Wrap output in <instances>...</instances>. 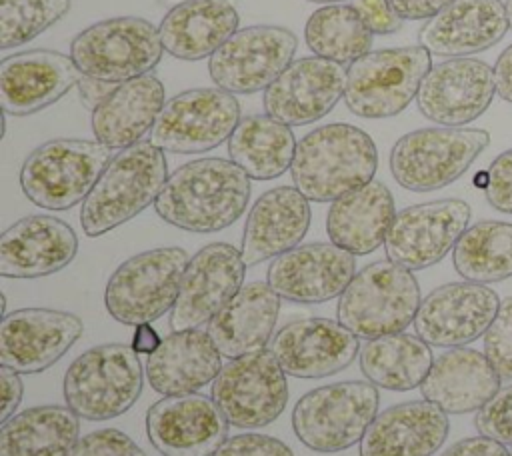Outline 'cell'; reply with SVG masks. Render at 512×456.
Wrapping results in <instances>:
<instances>
[{
    "label": "cell",
    "instance_id": "6da1fadb",
    "mask_svg": "<svg viewBox=\"0 0 512 456\" xmlns=\"http://www.w3.org/2000/svg\"><path fill=\"white\" fill-rule=\"evenodd\" d=\"M250 180L228 158H198L168 176L154 210L166 224L180 230L220 232L244 214L252 190Z\"/></svg>",
    "mask_w": 512,
    "mask_h": 456
},
{
    "label": "cell",
    "instance_id": "7a4b0ae2",
    "mask_svg": "<svg viewBox=\"0 0 512 456\" xmlns=\"http://www.w3.org/2000/svg\"><path fill=\"white\" fill-rule=\"evenodd\" d=\"M376 168L378 150L368 132L332 122L298 140L290 176L310 202H334L372 182Z\"/></svg>",
    "mask_w": 512,
    "mask_h": 456
},
{
    "label": "cell",
    "instance_id": "3957f363",
    "mask_svg": "<svg viewBox=\"0 0 512 456\" xmlns=\"http://www.w3.org/2000/svg\"><path fill=\"white\" fill-rule=\"evenodd\" d=\"M164 150L150 140L120 150L80 208V224L86 236H102L156 202L168 180Z\"/></svg>",
    "mask_w": 512,
    "mask_h": 456
},
{
    "label": "cell",
    "instance_id": "277c9868",
    "mask_svg": "<svg viewBox=\"0 0 512 456\" xmlns=\"http://www.w3.org/2000/svg\"><path fill=\"white\" fill-rule=\"evenodd\" d=\"M420 286L412 270L376 260L356 272L338 300V322L352 334L372 340L404 332L420 308Z\"/></svg>",
    "mask_w": 512,
    "mask_h": 456
},
{
    "label": "cell",
    "instance_id": "5b68a950",
    "mask_svg": "<svg viewBox=\"0 0 512 456\" xmlns=\"http://www.w3.org/2000/svg\"><path fill=\"white\" fill-rule=\"evenodd\" d=\"M112 158V148L98 140L54 138L26 156L20 188L44 210H68L86 200Z\"/></svg>",
    "mask_w": 512,
    "mask_h": 456
},
{
    "label": "cell",
    "instance_id": "8992f818",
    "mask_svg": "<svg viewBox=\"0 0 512 456\" xmlns=\"http://www.w3.org/2000/svg\"><path fill=\"white\" fill-rule=\"evenodd\" d=\"M144 386L138 352L130 344H98L68 366L62 392L84 420H110L128 412Z\"/></svg>",
    "mask_w": 512,
    "mask_h": 456
},
{
    "label": "cell",
    "instance_id": "52a82bcc",
    "mask_svg": "<svg viewBox=\"0 0 512 456\" xmlns=\"http://www.w3.org/2000/svg\"><path fill=\"white\" fill-rule=\"evenodd\" d=\"M378 386L344 380L306 392L292 410V430L310 450L332 454L362 440L378 414Z\"/></svg>",
    "mask_w": 512,
    "mask_h": 456
},
{
    "label": "cell",
    "instance_id": "ba28073f",
    "mask_svg": "<svg viewBox=\"0 0 512 456\" xmlns=\"http://www.w3.org/2000/svg\"><path fill=\"white\" fill-rule=\"evenodd\" d=\"M190 256L184 248H152L124 260L108 278L104 304L126 326L150 324L176 304Z\"/></svg>",
    "mask_w": 512,
    "mask_h": 456
},
{
    "label": "cell",
    "instance_id": "9c48e42d",
    "mask_svg": "<svg viewBox=\"0 0 512 456\" xmlns=\"http://www.w3.org/2000/svg\"><path fill=\"white\" fill-rule=\"evenodd\" d=\"M488 144L490 134L480 128H418L392 146L390 172L410 192L440 190L456 182Z\"/></svg>",
    "mask_w": 512,
    "mask_h": 456
},
{
    "label": "cell",
    "instance_id": "30bf717a",
    "mask_svg": "<svg viewBox=\"0 0 512 456\" xmlns=\"http://www.w3.org/2000/svg\"><path fill=\"white\" fill-rule=\"evenodd\" d=\"M430 68L432 54L420 44L370 50L346 68V108L372 120L396 116L416 98Z\"/></svg>",
    "mask_w": 512,
    "mask_h": 456
},
{
    "label": "cell",
    "instance_id": "8fae6325",
    "mask_svg": "<svg viewBox=\"0 0 512 456\" xmlns=\"http://www.w3.org/2000/svg\"><path fill=\"white\" fill-rule=\"evenodd\" d=\"M164 46L158 28L140 16H114L80 30L70 42V58L84 76L122 84L150 74Z\"/></svg>",
    "mask_w": 512,
    "mask_h": 456
},
{
    "label": "cell",
    "instance_id": "7c38bea8",
    "mask_svg": "<svg viewBox=\"0 0 512 456\" xmlns=\"http://www.w3.org/2000/svg\"><path fill=\"white\" fill-rule=\"evenodd\" d=\"M288 380L272 350L228 360L212 382V400L236 428L272 424L288 404Z\"/></svg>",
    "mask_w": 512,
    "mask_h": 456
},
{
    "label": "cell",
    "instance_id": "4fadbf2b",
    "mask_svg": "<svg viewBox=\"0 0 512 456\" xmlns=\"http://www.w3.org/2000/svg\"><path fill=\"white\" fill-rule=\"evenodd\" d=\"M240 120L234 94L222 88H192L166 100L150 142L172 154H200L230 140Z\"/></svg>",
    "mask_w": 512,
    "mask_h": 456
},
{
    "label": "cell",
    "instance_id": "5bb4252c",
    "mask_svg": "<svg viewBox=\"0 0 512 456\" xmlns=\"http://www.w3.org/2000/svg\"><path fill=\"white\" fill-rule=\"evenodd\" d=\"M296 48V34L284 26H246L208 58V74L230 94L262 92L290 66Z\"/></svg>",
    "mask_w": 512,
    "mask_h": 456
},
{
    "label": "cell",
    "instance_id": "9a60e30c",
    "mask_svg": "<svg viewBox=\"0 0 512 456\" xmlns=\"http://www.w3.org/2000/svg\"><path fill=\"white\" fill-rule=\"evenodd\" d=\"M470 216L468 202L460 198L422 202L396 212L384 240L388 260L408 270L438 264L454 250L468 228Z\"/></svg>",
    "mask_w": 512,
    "mask_h": 456
},
{
    "label": "cell",
    "instance_id": "2e32d148",
    "mask_svg": "<svg viewBox=\"0 0 512 456\" xmlns=\"http://www.w3.org/2000/svg\"><path fill=\"white\" fill-rule=\"evenodd\" d=\"M496 94L494 68L474 56L434 64L416 94L424 118L440 126H466L480 118Z\"/></svg>",
    "mask_w": 512,
    "mask_h": 456
},
{
    "label": "cell",
    "instance_id": "e0dca14e",
    "mask_svg": "<svg viewBox=\"0 0 512 456\" xmlns=\"http://www.w3.org/2000/svg\"><path fill=\"white\" fill-rule=\"evenodd\" d=\"M488 284L470 280L434 288L420 302L414 318L416 336L438 348H460L484 336L500 308Z\"/></svg>",
    "mask_w": 512,
    "mask_h": 456
},
{
    "label": "cell",
    "instance_id": "ac0fdd59",
    "mask_svg": "<svg viewBox=\"0 0 512 456\" xmlns=\"http://www.w3.org/2000/svg\"><path fill=\"white\" fill-rule=\"evenodd\" d=\"M246 262L228 242L200 248L188 262L180 292L170 310L172 332L208 324L244 286Z\"/></svg>",
    "mask_w": 512,
    "mask_h": 456
},
{
    "label": "cell",
    "instance_id": "d6986e66",
    "mask_svg": "<svg viewBox=\"0 0 512 456\" xmlns=\"http://www.w3.org/2000/svg\"><path fill=\"white\" fill-rule=\"evenodd\" d=\"M82 318L52 308H20L0 322V364L38 374L56 364L82 336Z\"/></svg>",
    "mask_w": 512,
    "mask_h": 456
},
{
    "label": "cell",
    "instance_id": "ffe728a7",
    "mask_svg": "<svg viewBox=\"0 0 512 456\" xmlns=\"http://www.w3.org/2000/svg\"><path fill=\"white\" fill-rule=\"evenodd\" d=\"M230 422L204 394L164 396L146 412V434L164 456H214Z\"/></svg>",
    "mask_w": 512,
    "mask_h": 456
},
{
    "label": "cell",
    "instance_id": "44dd1931",
    "mask_svg": "<svg viewBox=\"0 0 512 456\" xmlns=\"http://www.w3.org/2000/svg\"><path fill=\"white\" fill-rule=\"evenodd\" d=\"M356 276V258L334 242H310L276 256L266 272L272 290L290 302L320 304L342 296Z\"/></svg>",
    "mask_w": 512,
    "mask_h": 456
},
{
    "label": "cell",
    "instance_id": "7402d4cb",
    "mask_svg": "<svg viewBox=\"0 0 512 456\" xmlns=\"http://www.w3.org/2000/svg\"><path fill=\"white\" fill-rule=\"evenodd\" d=\"M346 68L320 56H302L264 90V110L288 126L324 118L344 98Z\"/></svg>",
    "mask_w": 512,
    "mask_h": 456
},
{
    "label": "cell",
    "instance_id": "603a6c76",
    "mask_svg": "<svg viewBox=\"0 0 512 456\" xmlns=\"http://www.w3.org/2000/svg\"><path fill=\"white\" fill-rule=\"evenodd\" d=\"M270 350L288 376L322 378L348 368L360 352V342L340 322L312 316L284 324Z\"/></svg>",
    "mask_w": 512,
    "mask_h": 456
},
{
    "label": "cell",
    "instance_id": "cb8c5ba5",
    "mask_svg": "<svg viewBox=\"0 0 512 456\" xmlns=\"http://www.w3.org/2000/svg\"><path fill=\"white\" fill-rule=\"evenodd\" d=\"M82 78L70 56L26 50L0 62V104L8 116H30L58 102Z\"/></svg>",
    "mask_w": 512,
    "mask_h": 456
},
{
    "label": "cell",
    "instance_id": "d4e9b609",
    "mask_svg": "<svg viewBox=\"0 0 512 456\" xmlns=\"http://www.w3.org/2000/svg\"><path fill=\"white\" fill-rule=\"evenodd\" d=\"M78 252L74 228L48 214L16 220L0 236V276L42 278L64 270Z\"/></svg>",
    "mask_w": 512,
    "mask_h": 456
},
{
    "label": "cell",
    "instance_id": "484cf974",
    "mask_svg": "<svg viewBox=\"0 0 512 456\" xmlns=\"http://www.w3.org/2000/svg\"><path fill=\"white\" fill-rule=\"evenodd\" d=\"M510 30L502 0H452L424 22L418 44L434 56L460 58L484 52Z\"/></svg>",
    "mask_w": 512,
    "mask_h": 456
},
{
    "label": "cell",
    "instance_id": "4316f807",
    "mask_svg": "<svg viewBox=\"0 0 512 456\" xmlns=\"http://www.w3.org/2000/svg\"><path fill=\"white\" fill-rule=\"evenodd\" d=\"M310 200L296 186H276L256 198L242 234V258L256 266L296 248L310 228Z\"/></svg>",
    "mask_w": 512,
    "mask_h": 456
},
{
    "label": "cell",
    "instance_id": "83f0119b",
    "mask_svg": "<svg viewBox=\"0 0 512 456\" xmlns=\"http://www.w3.org/2000/svg\"><path fill=\"white\" fill-rule=\"evenodd\" d=\"M450 432L448 414L428 400H408L376 414L360 456H432Z\"/></svg>",
    "mask_w": 512,
    "mask_h": 456
},
{
    "label": "cell",
    "instance_id": "f1b7e54d",
    "mask_svg": "<svg viewBox=\"0 0 512 456\" xmlns=\"http://www.w3.org/2000/svg\"><path fill=\"white\" fill-rule=\"evenodd\" d=\"M500 384L502 378L484 352L460 346L434 358L420 392L446 414H466L478 412L500 390Z\"/></svg>",
    "mask_w": 512,
    "mask_h": 456
},
{
    "label": "cell",
    "instance_id": "f546056e",
    "mask_svg": "<svg viewBox=\"0 0 512 456\" xmlns=\"http://www.w3.org/2000/svg\"><path fill=\"white\" fill-rule=\"evenodd\" d=\"M222 370V354L210 334L200 328L178 330L162 338L156 352L146 356V380L164 396L192 394Z\"/></svg>",
    "mask_w": 512,
    "mask_h": 456
},
{
    "label": "cell",
    "instance_id": "4dcf8cb0",
    "mask_svg": "<svg viewBox=\"0 0 512 456\" xmlns=\"http://www.w3.org/2000/svg\"><path fill=\"white\" fill-rule=\"evenodd\" d=\"M164 104V84L156 74L122 82L92 112L94 138L112 150L134 146L152 132Z\"/></svg>",
    "mask_w": 512,
    "mask_h": 456
},
{
    "label": "cell",
    "instance_id": "1f68e13d",
    "mask_svg": "<svg viewBox=\"0 0 512 456\" xmlns=\"http://www.w3.org/2000/svg\"><path fill=\"white\" fill-rule=\"evenodd\" d=\"M280 314V296L268 282H248L208 322L218 352L232 360L264 350Z\"/></svg>",
    "mask_w": 512,
    "mask_h": 456
},
{
    "label": "cell",
    "instance_id": "d6a6232c",
    "mask_svg": "<svg viewBox=\"0 0 512 456\" xmlns=\"http://www.w3.org/2000/svg\"><path fill=\"white\" fill-rule=\"evenodd\" d=\"M240 16L228 0H182L162 18L164 52L178 60L210 58L236 30Z\"/></svg>",
    "mask_w": 512,
    "mask_h": 456
},
{
    "label": "cell",
    "instance_id": "836d02e7",
    "mask_svg": "<svg viewBox=\"0 0 512 456\" xmlns=\"http://www.w3.org/2000/svg\"><path fill=\"white\" fill-rule=\"evenodd\" d=\"M394 216L396 206L390 188L372 180L330 204L326 232L336 246L364 256L384 244Z\"/></svg>",
    "mask_w": 512,
    "mask_h": 456
},
{
    "label": "cell",
    "instance_id": "e575fe53",
    "mask_svg": "<svg viewBox=\"0 0 512 456\" xmlns=\"http://www.w3.org/2000/svg\"><path fill=\"white\" fill-rule=\"evenodd\" d=\"M80 416L48 404L16 412L2 422L0 456H70L80 440Z\"/></svg>",
    "mask_w": 512,
    "mask_h": 456
},
{
    "label": "cell",
    "instance_id": "d590c367",
    "mask_svg": "<svg viewBox=\"0 0 512 456\" xmlns=\"http://www.w3.org/2000/svg\"><path fill=\"white\" fill-rule=\"evenodd\" d=\"M432 362L430 344L406 332L366 340L358 352V364L366 380L392 392H406L420 386Z\"/></svg>",
    "mask_w": 512,
    "mask_h": 456
},
{
    "label": "cell",
    "instance_id": "8d00e7d4",
    "mask_svg": "<svg viewBox=\"0 0 512 456\" xmlns=\"http://www.w3.org/2000/svg\"><path fill=\"white\" fill-rule=\"evenodd\" d=\"M296 144L288 124L270 114H250L232 132L228 156L252 180H272L292 166Z\"/></svg>",
    "mask_w": 512,
    "mask_h": 456
},
{
    "label": "cell",
    "instance_id": "74e56055",
    "mask_svg": "<svg viewBox=\"0 0 512 456\" xmlns=\"http://www.w3.org/2000/svg\"><path fill=\"white\" fill-rule=\"evenodd\" d=\"M454 270L470 282L492 284L512 276V224L480 220L466 228L452 250Z\"/></svg>",
    "mask_w": 512,
    "mask_h": 456
},
{
    "label": "cell",
    "instance_id": "f35d334b",
    "mask_svg": "<svg viewBox=\"0 0 512 456\" xmlns=\"http://www.w3.org/2000/svg\"><path fill=\"white\" fill-rule=\"evenodd\" d=\"M372 30L354 4H326L310 14L304 26V40L314 56L352 64L370 52Z\"/></svg>",
    "mask_w": 512,
    "mask_h": 456
},
{
    "label": "cell",
    "instance_id": "ab89813d",
    "mask_svg": "<svg viewBox=\"0 0 512 456\" xmlns=\"http://www.w3.org/2000/svg\"><path fill=\"white\" fill-rule=\"evenodd\" d=\"M72 0H0V48L28 44L62 20Z\"/></svg>",
    "mask_w": 512,
    "mask_h": 456
},
{
    "label": "cell",
    "instance_id": "60d3db41",
    "mask_svg": "<svg viewBox=\"0 0 512 456\" xmlns=\"http://www.w3.org/2000/svg\"><path fill=\"white\" fill-rule=\"evenodd\" d=\"M484 354L502 380H512V296L500 302L496 318L484 334Z\"/></svg>",
    "mask_w": 512,
    "mask_h": 456
},
{
    "label": "cell",
    "instance_id": "b9f144b4",
    "mask_svg": "<svg viewBox=\"0 0 512 456\" xmlns=\"http://www.w3.org/2000/svg\"><path fill=\"white\" fill-rule=\"evenodd\" d=\"M474 426L482 436L512 446V384L500 388L476 412Z\"/></svg>",
    "mask_w": 512,
    "mask_h": 456
},
{
    "label": "cell",
    "instance_id": "7bdbcfd3",
    "mask_svg": "<svg viewBox=\"0 0 512 456\" xmlns=\"http://www.w3.org/2000/svg\"><path fill=\"white\" fill-rule=\"evenodd\" d=\"M70 456H146V452L122 430L100 428L82 436Z\"/></svg>",
    "mask_w": 512,
    "mask_h": 456
},
{
    "label": "cell",
    "instance_id": "ee69618b",
    "mask_svg": "<svg viewBox=\"0 0 512 456\" xmlns=\"http://www.w3.org/2000/svg\"><path fill=\"white\" fill-rule=\"evenodd\" d=\"M484 194L494 210L512 214V148L492 160L486 172Z\"/></svg>",
    "mask_w": 512,
    "mask_h": 456
},
{
    "label": "cell",
    "instance_id": "f6af8a7d",
    "mask_svg": "<svg viewBox=\"0 0 512 456\" xmlns=\"http://www.w3.org/2000/svg\"><path fill=\"white\" fill-rule=\"evenodd\" d=\"M214 456H294L292 448L268 434L244 432L230 436Z\"/></svg>",
    "mask_w": 512,
    "mask_h": 456
},
{
    "label": "cell",
    "instance_id": "bcb514c9",
    "mask_svg": "<svg viewBox=\"0 0 512 456\" xmlns=\"http://www.w3.org/2000/svg\"><path fill=\"white\" fill-rule=\"evenodd\" d=\"M352 4L362 14L372 34H394L402 28V20L386 0H354Z\"/></svg>",
    "mask_w": 512,
    "mask_h": 456
},
{
    "label": "cell",
    "instance_id": "7dc6e473",
    "mask_svg": "<svg viewBox=\"0 0 512 456\" xmlns=\"http://www.w3.org/2000/svg\"><path fill=\"white\" fill-rule=\"evenodd\" d=\"M442 456H510V450H506V444L480 434L454 442Z\"/></svg>",
    "mask_w": 512,
    "mask_h": 456
},
{
    "label": "cell",
    "instance_id": "c3c4849f",
    "mask_svg": "<svg viewBox=\"0 0 512 456\" xmlns=\"http://www.w3.org/2000/svg\"><path fill=\"white\" fill-rule=\"evenodd\" d=\"M0 388H2V408H0V420H8L16 414V408L22 402L24 396V384L16 370L8 366H0Z\"/></svg>",
    "mask_w": 512,
    "mask_h": 456
},
{
    "label": "cell",
    "instance_id": "681fc988",
    "mask_svg": "<svg viewBox=\"0 0 512 456\" xmlns=\"http://www.w3.org/2000/svg\"><path fill=\"white\" fill-rule=\"evenodd\" d=\"M400 20H430L452 0H386Z\"/></svg>",
    "mask_w": 512,
    "mask_h": 456
},
{
    "label": "cell",
    "instance_id": "f907efd6",
    "mask_svg": "<svg viewBox=\"0 0 512 456\" xmlns=\"http://www.w3.org/2000/svg\"><path fill=\"white\" fill-rule=\"evenodd\" d=\"M116 86L118 84H110V82H104V80H98V78H90V76H84V74H82L80 82L76 84L80 102L88 110H92V112L114 92Z\"/></svg>",
    "mask_w": 512,
    "mask_h": 456
},
{
    "label": "cell",
    "instance_id": "816d5d0a",
    "mask_svg": "<svg viewBox=\"0 0 512 456\" xmlns=\"http://www.w3.org/2000/svg\"><path fill=\"white\" fill-rule=\"evenodd\" d=\"M496 94L512 104V44H508L494 64Z\"/></svg>",
    "mask_w": 512,
    "mask_h": 456
},
{
    "label": "cell",
    "instance_id": "f5cc1de1",
    "mask_svg": "<svg viewBox=\"0 0 512 456\" xmlns=\"http://www.w3.org/2000/svg\"><path fill=\"white\" fill-rule=\"evenodd\" d=\"M162 338L160 334L150 326V324H140L136 326L134 330V336H132V348L138 352V354H146L150 356L152 352H156V348L160 346Z\"/></svg>",
    "mask_w": 512,
    "mask_h": 456
},
{
    "label": "cell",
    "instance_id": "db71d44e",
    "mask_svg": "<svg viewBox=\"0 0 512 456\" xmlns=\"http://www.w3.org/2000/svg\"><path fill=\"white\" fill-rule=\"evenodd\" d=\"M506 14H508V22H510V30H512V0H506Z\"/></svg>",
    "mask_w": 512,
    "mask_h": 456
},
{
    "label": "cell",
    "instance_id": "11a10c76",
    "mask_svg": "<svg viewBox=\"0 0 512 456\" xmlns=\"http://www.w3.org/2000/svg\"><path fill=\"white\" fill-rule=\"evenodd\" d=\"M308 2H314V4H342L344 0H308Z\"/></svg>",
    "mask_w": 512,
    "mask_h": 456
},
{
    "label": "cell",
    "instance_id": "9f6ffc18",
    "mask_svg": "<svg viewBox=\"0 0 512 456\" xmlns=\"http://www.w3.org/2000/svg\"><path fill=\"white\" fill-rule=\"evenodd\" d=\"M510 456H512V450H510Z\"/></svg>",
    "mask_w": 512,
    "mask_h": 456
}]
</instances>
